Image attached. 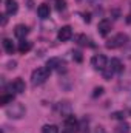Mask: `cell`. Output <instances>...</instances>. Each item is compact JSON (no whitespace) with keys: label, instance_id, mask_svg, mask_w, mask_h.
<instances>
[{"label":"cell","instance_id":"cell-2","mask_svg":"<svg viewBox=\"0 0 131 133\" xmlns=\"http://www.w3.org/2000/svg\"><path fill=\"white\" fill-rule=\"evenodd\" d=\"M25 113H26V108L20 102H12L9 107H6V115L11 119H20L25 116Z\"/></svg>","mask_w":131,"mask_h":133},{"label":"cell","instance_id":"cell-1","mask_svg":"<svg viewBox=\"0 0 131 133\" xmlns=\"http://www.w3.org/2000/svg\"><path fill=\"white\" fill-rule=\"evenodd\" d=\"M49 73H51V70H48L46 66H39V68H35L33 71V74H31V84H33L34 87H35V85H42V84L46 82V79L49 77Z\"/></svg>","mask_w":131,"mask_h":133},{"label":"cell","instance_id":"cell-6","mask_svg":"<svg viewBox=\"0 0 131 133\" xmlns=\"http://www.w3.org/2000/svg\"><path fill=\"white\" fill-rule=\"evenodd\" d=\"M91 64H93V66L96 68V70H103L105 66L108 65V59L103 56V54H96L93 59H91Z\"/></svg>","mask_w":131,"mask_h":133},{"label":"cell","instance_id":"cell-7","mask_svg":"<svg viewBox=\"0 0 131 133\" xmlns=\"http://www.w3.org/2000/svg\"><path fill=\"white\" fill-rule=\"evenodd\" d=\"M97 30H99V34H100L102 37L108 36V33L111 31V20H108V19H102V20L99 22V25H97Z\"/></svg>","mask_w":131,"mask_h":133},{"label":"cell","instance_id":"cell-23","mask_svg":"<svg viewBox=\"0 0 131 133\" xmlns=\"http://www.w3.org/2000/svg\"><path fill=\"white\" fill-rule=\"evenodd\" d=\"M102 93H103V87H96L94 88V93H93V98H97Z\"/></svg>","mask_w":131,"mask_h":133},{"label":"cell","instance_id":"cell-12","mask_svg":"<svg viewBox=\"0 0 131 133\" xmlns=\"http://www.w3.org/2000/svg\"><path fill=\"white\" fill-rule=\"evenodd\" d=\"M11 88L16 91V93H25V82L20 79V77H17V79H14V82L11 84Z\"/></svg>","mask_w":131,"mask_h":133},{"label":"cell","instance_id":"cell-24","mask_svg":"<svg viewBox=\"0 0 131 133\" xmlns=\"http://www.w3.org/2000/svg\"><path fill=\"white\" fill-rule=\"evenodd\" d=\"M65 2H63V0H59V2H57V9H59V11H63V9H65Z\"/></svg>","mask_w":131,"mask_h":133},{"label":"cell","instance_id":"cell-25","mask_svg":"<svg viewBox=\"0 0 131 133\" xmlns=\"http://www.w3.org/2000/svg\"><path fill=\"white\" fill-rule=\"evenodd\" d=\"M16 65H17V64L12 61V62H8V64H6V68H8V70H14V68H16Z\"/></svg>","mask_w":131,"mask_h":133},{"label":"cell","instance_id":"cell-20","mask_svg":"<svg viewBox=\"0 0 131 133\" xmlns=\"http://www.w3.org/2000/svg\"><path fill=\"white\" fill-rule=\"evenodd\" d=\"M42 133H59V129L54 124H46V125H43Z\"/></svg>","mask_w":131,"mask_h":133},{"label":"cell","instance_id":"cell-22","mask_svg":"<svg viewBox=\"0 0 131 133\" xmlns=\"http://www.w3.org/2000/svg\"><path fill=\"white\" fill-rule=\"evenodd\" d=\"M111 119H120V121H123L125 119V113L123 111H113L111 113Z\"/></svg>","mask_w":131,"mask_h":133},{"label":"cell","instance_id":"cell-10","mask_svg":"<svg viewBox=\"0 0 131 133\" xmlns=\"http://www.w3.org/2000/svg\"><path fill=\"white\" fill-rule=\"evenodd\" d=\"M5 8H6V12L12 16L19 11V3L17 0H5Z\"/></svg>","mask_w":131,"mask_h":133},{"label":"cell","instance_id":"cell-4","mask_svg":"<svg viewBox=\"0 0 131 133\" xmlns=\"http://www.w3.org/2000/svg\"><path fill=\"white\" fill-rule=\"evenodd\" d=\"M65 66H66V62H65V59H62V57H51L46 62V68L48 70H57L60 73L65 71Z\"/></svg>","mask_w":131,"mask_h":133},{"label":"cell","instance_id":"cell-15","mask_svg":"<svg viewBox=\"0 0 131 133\" xmlns=\"http://www.w3.org/2000/svg\"><path fill=\"white\" fill-rule=\"evenodd\" d=\"M2 45H3V50H5L8 54H12V53L16 51V46H14V43H12L11 39H3Z\"/></svg>","mask_w":131,"mask_h":133},{"label":"cell","instance_id":"cell-9","mask_svg":"<svg viewBox=\"0 0 131 133\" xmlns=\"http://www.w3.org/2000/svg\"><path fill=\"white\" fill-rule=\"evenodd\" d=\"M28 33H30V28L26 26V25H17L16 28H14V36L17 37V39H25L26 36H28Z\"/></svg>","mask_w":131,"mask_h":133},{"label":"cell","instance_id":"cell-13","mask_svg":"<svg viewBox=\"0 0 131 133\" xmlns=\"http://www.w3.org/2000/svg\"><path fill=\"white\" fill-rule=\"evenodd\" d=\"M74 42H76L77 45H82V46L91 45V40H90L85 34H76V36H74Z\"/></svg>","mask_w":131,"mask_h":133},{"label":"cell","instance_id":"cell-29","mask_svg":"<svg viewBox=\"0 0 131 133\" xmlns=\"http://www.w3.org/2000/svg\"><path fill=\"white\" fill-rule=\"evenodd\" d=\"M62 133H69V132H68V130H65V132H62Z\"/></svg>","mask_w":131,"mask_h":133},{"label":"cell","instance_id":"cell-3","mask_svg":"<svg viewBox=\"0 0 131 133\" xmlns=\"http://www.w3.org/2000/svg\"><path fill=\"white\" fill-rule=\"evenodd\" d=\"M127 42H128V36L125 33H119L116 36H113L111 39H108L105 46L108 50H116V48H122L123 45H127Z\"/></svg>","mask_w":131,"mask_h":133},{"label":"cell","instance_id":"cell-11","mask_svg":"<svg viewBox=\"0 0 131 133\" xmlns=\"http://www.w3.org/2000/svg\"><path fill=\"white\" fill-rule=\"evenodd\" d=\"M49 12H51V9H49V5H46V3H42V5L37 8V14H39V17L43 19V20L49 17Z\"/></svg>","mask_w":131,"mask_h":133},{"label":"cell","instance_id":"cell-27","mask_svg":"<svg viewBox=\"0 0 131 133\" xmlns=\"http://www.w3.org/2000/svg\"><path fill=\"white\" fill-rule=\"evenodd\" d=\"M3 19H2V25H6V22H8V19H6V16H2Z\"/></svg>","mask_w":131,"mask_h":133},{"label":"cell","instance_id":"cell-8","mask_svg":"<svg viewBox=\"0 0 131 133\" xmlns=\"http://www.w3.org/2000/svg\"><path fill=\"white\" fill-rule=\"evenodd\" d=\"M72 37V28L71 26H62L60 30H59V33H57V39L60 40V42H66V40H69Z\"/></svg>","mask_w":131,"mask_h":133},{"label":"cell","instance_id":"cell-16","mask_svg":"<svg viewBox=\"0 0 131 133\" xmlns=\"http://www.w3.org/2000/svg\"><path fill=\"white\" fill-rule=\"evenodd\" d=\"M110 65L113 66L114 73H122V71H123V65H122V62H120L117 57H113V59L110 61Z\"/></svg>","mask_w":131,"mask_h":133},{"label":"cell","instance_id":"cell-19","mask_svg":"<svg viewBox=\"0 0 131 133\" xmlns=\"http://www.w3.org/2000/svg\"><path fill=\"white\" fill-rule=\"evenodd\" d=\"M114 133H130V125H128L125 121H122L119 125H116Z\"/></svg>","mask_w":131,"mask_h":133},{"label":"cell","instance_id":"cell-18","mask_svg":"<svg viewBox=\"0 0 131 133\" xmlns=\"http://www.w3.org/2000/svg\"><path fill=\"white\" fill-rule=\"evenodd\" d=\"M102 74H103V79H105V81H111V77H113V74H114L113 66H111V65H106L103 70H102Z\"/></svg>","mask_w":131,"mask_h":133},{"label":"cell","instance_id":"cell-5","mask_svg":"<svg viewBox=\"0 0 131 133\" xmlns=\"http://www.w3.org/2000/svg\"><path fill=\"white\" fill-rule=\"evenodd\" d=\"M63 124H65V129H66L69 133H77V132H79V129H80V125H79V121H77V118H76L74 115H69V116H66L65 121H63Z\"/></svg>","mask_w":131,"mask_h":133},{"label":"cell","instance_id":"cell-14","mask_svg":"<svg viewBox=\"0 0 131 133\" xmlns=\"http://www.w3.org/2000/svg\"><path fill=\"white\" fill-rule=\"evenodd\" d=\"M31 48H33V42H30V40H25V39H22V40L19 42V51H20L22 54L28 53Z\"/></svg>","mask_w":131,"mask_h":133},{"label":"cell","instance_id":"cell-17","mask_svg":"<svg viewBox=\"0 0 131 133\" xmlns=\"http://www.w3.org/2000/svg\"><path fill=\"white\" fill-rule=\"evenodd\" d=\"M12 102H14V93L2 95V98H0V105H2V107H6L8 104H12Z\"/></svg>","mask_w":131,"mask_h":133},{"label":"cell","instance_id":"cell-26","mask_svg":"<svg viewBox=\"0 0 131 133\" xmlns=\"http://www.w3.org/2000/svg\"><path fill=\"white\" fill-rule=\"evenodd\" d=\"M83 20H85L86 23H90V22H91V16H90V14H83Z\"/></svg>","mask_w":131,"mask_h":133},{"label":"cell","instance_id":"cell-21","mask_svg":"<svg viewBox=\"0 0 131 133\" xmlns=\"http://www.w3.org/2000/svg\"><path fill=\"white\" fill-rule=\"evenodd\" d=\"M71 54H72V59H74L76 62H79V64H80V62L83 61V56H82V51H80V50H72V51H71Z\"/></svg>","mask_w":131,"mask_h":133},{"label":"cell","instance_id":"cell-28","mask_svg":"<svg viewBox=\"0 0 131 133\" xmlns=\"http://www.w3.org/2000/svg\"><path fill=\"white\" fill-rule=\"evenodd\" d=\"M88 2H91V3H97V2H100V0H88Z\"/></svg>","mask_w":131,"mask_h":133}]
</instances>
